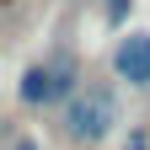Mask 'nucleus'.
Returning <instances> with one entry per match:
<instances>
[{"label":"nucleus","mask_w":150,"mask_h":150,"mask_svg":"<svg viewBox=\"0 0 150 150\" xmlns=\"http://www.w3.org/2000/svg\"><path fill=\"white\" fill-rule=\"evenodd\" d=\"M123 150H150V134H145V129H129V139H123Z\"/></svg>","instance_id":"nucleus-5"},{"label":"nucleus","mask_w":150,"mask_h":150,"mask_svg":"<svg viewBox=\"0 0 150 150\" xmlns=\"http://www.w3.org/2000/svg\"><path fill=\"white\" fill-rule=\"evenodd\" d=\"M81 91V64L70 54H48L43 64H32L22 75V102L27 107H59Z\"/></svg>","instance_id":"nucleus-2"},{"label":"nucleus","mask_w":150,"mask_h":150,"mask_svg":"<svg viewBox=\"0 0 150 150\" xmlns=\"http://www.w3.org/2000/svg\"><path fill=\"white\" fill-rule=\"evenodd\" d=\"M11 150H43V145H38L32 134H16V139H11Z\"/></svg>","instance_id":"nucleus-6"},{"label":"nucleus","mask_w":150,"mask_h":150,"mask_svg":"<svg viewBox=\"0 0 150 150\" xmlns=\"http://www.w3.org/2000/svg\"><path fill=\"white\" fill-rule=\"evenodd\" d=\"M112 129H118V97L107 86H81L64 102V134L75 145H102Z\"/></svg>","instance_id":"nucleus-1"},{"label":"nucleus","mask_w":150,"mask_h":150,"mask_svg":"<svg viewBox=\"0 0 150 150\" xmlns=\"http://www.w3.org/2000/svg\"><path fill=\"white\" fill-rule=\"evenodd\" d=\"M112 75H118L123 86H134V91L150 86V32L118 38V48H112Z\"/></svg>","instance_id":"nucleus-3"},{"label":"nucleus","mask_w":150,"mask_h":150,"mask_svg":"<svg viewBox=\"0 0 150 150\" xmlns=\"http://www.w3.org/2000/svg\"><path fill=\"white\" fill-rule=\"evenodd\" d=\"M129 6H134V0H102V16H107L112 27H118L123 16H129Z\"/></svg>","instance_id":"nucleus-4"}]
</instances>
